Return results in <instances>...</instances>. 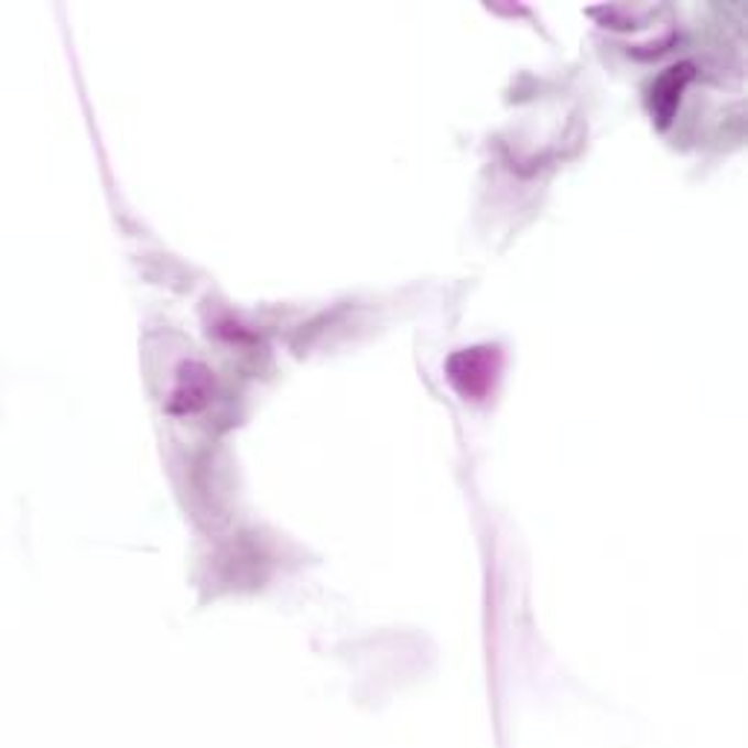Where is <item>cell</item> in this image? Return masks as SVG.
Segmentation results:
<instances>
[{
    "mask_svg": "<svg viewBox=\"0 0 748 748\" xmlns=\"http://www.w3.org/2000/svg\"><path fill=\"white\" fill-rule=\"evenodd\" d=\"M693 71H696V67H693L691 62H682V65L668 67L659 79L652 82L647 106H650L652 120L659 122V129H668L670 122H673L675 111H679V102H682L684 88H687L693 79Z\"/></svg>",
    "mask_w": 748,
    "mask_h": 748,
    "instance_id": "cell-2",
    "label": "cell"
},
{
    "mask_svg": "<svg viewBox=\"0 0 748 748\" xmlns=\"http://www.w3.org/2000/svg\"><path fill=\"white\" fill-rule=\"evenodd\" d=\"M448 382L464 399L484 402L492 393L501 373V350L498 347H469L446 361Z\"/></svg>",
    "mask_w": 748,
    "mask_h": 748,
    "instance_id": "cell-1",
    "label": "cell"
},
{
    "mask_svg": "<svg viewBox=\"0 0 748 748\" xmlns=\"http://www.w3.org/2000/svg\"><path fill=\"white\" fill-rule=\"evenodd\" d=\"M210 399V373L202 365H184L181 367L178 384L172 391L170 408L175 414H193L202 411Z\"/></svg>",
    "mask_w": 748,
    "mask_h": 748,
    "instance_id": "cell-3",
    "label": "cell"
}]
</instances>
